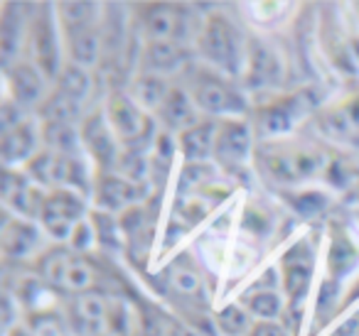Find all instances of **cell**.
Wrapping results in <instances>:
<instances>
[{"label":"cell","instance_id":"cell-3","mask_svg":"<svg viewBox=\"0 0 359 336\" xmlns=\"http://www.w3.org/2000/svg\"><path fill=\"white\" fill-rule=\"evenodd\" d=\"M192 101L200 111L212 115L222 113H241L246 108V101L226 79H222L217 71L200 69L192 76Z\"/></svg>","mask_w":359,"mask_h":336},{"label":"cell","instance_id":"cell-21","mask_svg":"<svg viewBox=\"0 0 359 336\" xmlns=\"http://www.w3.org/2000/svg\"><path fill=\"white\" fill-rule=\"evenodd\" d=\"M37 243H40V231H37L32 223L18 218V221H13L6 226V233H3V248H6L8 255L25 258L35 251Z\"/></svg>","mask_w":359,"mask_h":336},{"label":"cell","instance_id":"cell-1","mask_svg":"<svg viewBox=\"0 0 359 336\" xmlns=\"http://www.w3.org/2000/svg\"><path fill=\"white\" fill-rule=\"evenodd\" d=\"M197 47L215 69L226 71V74L239 71L241 57H244L241 35L224 15L215 13V15L207 18L200 35H197Z\"/></svg>","mask_w":359,"mask_h":336},{"label":"cell","instance_id":"cell-28","mask_svg":"<svg viewBox=\"0 0 359 336\" xmlns=\"http://www.w3.org/2000/svg\"><path fill=\"white\" fill-rule=\"evenodd\" d=\"M168 282L170 290H175L180 297H190V300L202 297V290H205L200 272L190 270V267H172L168 275Z\"/></svg>","mask_w":359,"mask_h":336},{"label":"cell","instance_id":"cell-35","mask_svg":"<svg viewBox=\"0 0 359 336\" xmlns=\"http://www.w3.org/2000/svg\"><path fill=\"white\" fill-rule=\"evenodd\" d=\"M91 238H94V233H91L89 223H84V221H81L79 226L74 228V233H72V238H69V243H72V251H74V253L86 251V248H89V243H91Z\"/></svg>","mask_w":359,"mask_h":336},{"label":"cell","instance_id":"cell-5","mask_svg":"<svg viewBox=\"0 0 359 336\" xmlns=\"http://www.w3.org/2000/svg\"><path fill=\"white\" fill-rule=\"evenodd\" d=\"M79 138L86 153L94 158V162L99 164L104 172H114L116 162L121 158V140L116 138L114 128H111L106 113H91L81 120Z\"/></svg>","mask_w":359,"mask_h":336},{"label":"cell","instance_id":"cell-16","mask_svg":"<svg viewBox=\"0 0 359 336\" xmlns=\"http://www.w3.org/2000/svg\"><path fill=\"white\" fill-rule=\"evenodd\" d=\"M74 316L76 324H81L86 329L89 336H99L106 331V316H109V304H106V297L99 295V292L89 290L76 295L74 304Z\"/></svg>","mask_w":359,"mask_h":336},{"label":"cell","instance_id":"cell-36","mask_svg":"<svg viewBox=\"0 0 359 336\" xmlns=\"http://www.w3.org/2000/svg\"><path fill=\"white\" fill-rule=\"evenodd\" d=\"M251 336H288V329L280 321H256Z\"/></svg>","mask_w":359,"mask_h":336},{"label":"cell","instance_id":"cell-33","mask_svg":"<svg viewBox=\"0 0 359 336\" xmlns=\"http://www.w3.org/2000/svg\"><path fill=\"white\" fill-rule=\"evenodd\" d=\"M261 128L264 133H280V130L288 128V115L283 108H269L261 115Z\"/></svg>","mask_w":359,"mask_h":336},{"label":"cell","instance_id":"cell-13","mask_svg":"<svg viewBox=\"0 0 359 336\" xmlns=\"http://www.w3.org/2000/svg\"><path fill=\"white\" fill-rule=\"evenodd\" d=\"M217 130L219 125L212 120H200L197 125L187 128L185 133H180V153L187 162H207L215 155L217 145Z\"/></svg>","mask_w":359,"mask_h":336},{"label":"cell","instance_id":"cell-26","mask_svg":"<svg viewBox=\"0 0 359 336\" xmlns=\"http://www.w3.org/2000/svg\"><path fill=\"white\" fill-rule=\"evenodd\" d=\"M42 138L47 143V150H52L57 155H74L76 145L81 143L79 133H74L72 125H60V123H45Z\"/></svg>","mask_w":359,"mask_h":336},{"label":"cell","instance_id":"cell-2","mask_svg":"<svg viewBox=\"0 0 359 336\" xmlns=\"http://www.w3.org/2000/svg\"><path fill=\"white\" fill-rule=\"evenodd\" d=\"M86 211L84 199L74 189H52L45 197L40 211V223L55 241L69 243L74 228L81 223Z\"/></svg>","mask_w":359,"mask_h":336},{"label":"cell","instance_id":"cell-14","mask_svg":"<svg viewBox=\"0 0 359 336\" xmlns=\"http://www.w3.org/2000/svg\"><path fill=\"white\" fill-rule=\"evenodd\" d=\"M197 106L192 101V96L185 89H170L168 99H165L163 108L158 111L160 120L168 125V130H177V133H185L187 128L197 125Z\"/></svg>","mask_w":359,"mask_h":336},{"label":"cell","instance_id":"cell-6","mask_svg":"<svg viewBox=\"0 0 359 336\" xmlns=\"http://www.w3.org/2000/svg\"><path fill=\"white\" fill-rule=\"evenodd\" d=\"M140 22L148 40H172L182 45L187 30V15L182 8L170 3H148L140 8Z\"/></svg>","mask_w":359,"mask_h":336},{"label":"cell","instance_id":"cell-22","mask_svg":"<svg viewBox=\"0 0 359 336\" xmlns=\"http://www.w3.org/2000/svg\"><path fill=\"white\" fill-rule=\"evenodd\" d=\"M81 104L74 101L72 96L62 94V91H52L45 101L40 104V115L45 123H60V125H72L79 118Z\"/></svg>","mask_w":359,"mask_h":336},{"label":"cell","instance_id":"cell-10","mask_svg":"<svg viewBox=\"0 0 359 336\" xmlns=\"http://www.w3.org/2000/svg\"><path fill=\"white\" fill-rule=\"evenodd\" d=\"M32 42H35V59L37 69L45 76L60 74V45H57V27L52 15H40L32 25Z\"/></svg>","mask_w":359,"mask_h":336},{"label":"cell","instance_id":"cell-15","mask_svg":"<svg viewBox=\"0 0 359 336\" xmlns=\"http://www.w3.org/2000/svg\"><path fill=\"white\" fill-rule=\"evenodd\" d=\"M313 277V255L305 246L290 248V253L283 258V285L290 297H303L310 287Z\"/></svg>","mask_w":359,"mask_h":336},{"label":"cell","instance_id":"cell-12","mask_svg":"<svg viewBox=\"0 0 359 336\" xmlns=\"http://www.w3.org/2000/svg\"><path fill=\"white\" fill-rule=\"evenodd\" d=\"M0 155L3 162L11 169L13 164H27L37 155V130L32 123H20L18 128L3 133V143H0Z\"/></svg>","mask_w":359,"mask_h":336},{"label":"cell","instance_id":"cell-19","mask_svg":"<svg viewBox=\"0 0 359 336\" xmlns=\"http://www.w3.org/2000/svg\"><path fill=\"white\" fill-rule=\"evenodd\" d=\"M15 6L3 8V18H0V52H3V62L6 69L13 66L22 42V13H13Z\"/></svg>","mask_w":359,"mask_h":336},{"label":"cell","instance_id":"cell-18","mask_svg":"<svg viewBox=\"0 0 359 336\" xmlns=\"http://www.w3.org/2000/svg\"><path fill=\"white\" fill-rule=\"evenodd\" d=\"M74 258H76V253L67 246L50 248V251L42 253L40 260H37V272H40L52 287H62V290H65L67 272H69V265Z\"/></svg>","mask_w":359,"mask_h":336},{"label":"cell","instance_id":"cell-38","mask_svg":"<svg viewBox=\"0 0 359 336\" xmlns=\"http://www.w3.org/2000/svg\"><path fill=\"white\" fill-rule=\"evenodd\" d=\"M99 336H121L118 331H111V329H106L104 334H99Z\"/></svg>","mask_w":359,"mask_h":336},{"label":"cell","instance_id":"cell-31","mask_svg":"<svg viewBox=\"0 0 359 336\" xmlns=\"http://www.w3.org/2000/svg\"><path fill=\"white\" fill-rule=\"evenodd\" d=\"M32 336H65V329H62V321L57 314L52 312H40V314L32 319Z\"/></svg>","mask_w":359,"mask_h":336},{"label":"cell","instance_id":"cell-27","mask_svg":"<svg viewBox=\"0 0 359 336\" xmlns=\"http://www.w3.org/2000/svg\"><path fill=\"white\" fill-rule=\"evenodd\" d=\"M278 81V62L273 59L266 47H256L251 55V69H249V84L251 86H269Z\"/></svg>","mask_w":359,"mask_h":336},{"label":"cell","instance_id":"cell-20","mask_svg":"<svg viewBox=\"0 0 359 336\" xmlns=\"http://www.w3.org/2000/svg\"><path fill=\"white\" fill-rule=\"evenodd\" d=\"M170 94V86L165 84L163 76H155V74H140L133 84V94L130 99L140 106V108L148 113V111H160Z\"/></svg>","mask_w":359,"mask_h":336},{"label":"cell","instance_id":"cell-30","mask_svg":"<svg viewBox=\"0 0 359 336\" xmlns=\"http://www.w3.org/2000/svg\"><path fill=\"white\" fill-rule=\"evenodd\" d=\"M62 18V27H74V25H91L94 22L96 6L94 3H62L57 6Z\"/></svg>","mask_w":359,"mask_h":336},{"label":"cell","instance_id":"cell-8","mask_svg":"<svg viewBox=\"0 0 359 336\" xmlns=\"http://www.w3.org/2000/svg\"><path fill=\"white\" fill-rule=\"evenodd\" d=\"M251 150V133L244 120H222L217 130L215 158L222 164H239L249 158Z\"/></svg>","mask_w":359,"mask_h":336},{"label":"cell","instance_id":"cell-4","mask_svg":"<svg viewBox=\"0 0 359 336\" xmlns=\"http://www.w3.org/2000/svg\"><path fill=\"white\" fill-rule=\"evenodd\" d=\"M104 113L121 145L130 150H135V145L150 133V115L128 94H118V91L111 94Z\"/></svg>","mask_w":359,"mask_h":336},{"label":"cell","instance_id":"cell-34","mask_svg":"<svg viewBox=\"0 0 359 336\" xmlns=\"http://www.w3.org/2000/svg\"><path fill=\"white\" fill-rule=\"evenodd\" d=\"M0 120H3V133H8V130L25 123V120H22V106L15 104L13 99H8L6 104H3V108H0Z\"/></svg>","mask_w":359,"mask_h":336},{"label":"cell","instance_id":"cell-9","mask_svg":"<svg viewBox=\"0 0 359 336\" xmlns=\"http://www.w3.org/2000/svg\"><path fill=\"white\" fill-rule=\"evenodd\" d=\"M187 59L185 47L172 40H148L143 50V74L165 76L182 69Z\"/></svg>","mask_w":359,"mask_h":336},{"label":"cell","instance_id":"cell-24","mask_svg":"<svg viewBox=\"0 0 359 336\" xmlns=\"http://www.w3.org/2000/svg\"><path fill=\"white\" fill-rule=\"evenodd\" d=\"M89 89H91V79H89V74H86L84 66L74 64V62L62 64L60 74H57V91L72 96V99L81 104V101L89 96Z\"/></svg>","mask_w":359,"mask_h":336},{"label":"cell","instance_id":"cell-17","mask_svg":"<svg viewBox=\"0 0 359 336\" xmlns=\"http://www.w3.org/2000/svg\"><path fill=\"white\" fill-rule=\"evenodd\" d=\"M65 45L69 62L79 66H91L99 57V35H96L94 25H74L65 27Z\"/></svg>","mask_w":359,"mask_h":336},{"label":"cell","instance_id":"cell-23","mask_svg":"<svg viewBox=\"0 0 359 336\" xmlns=\"http://www.w3.org/2000/svg\"><path fill=\"white\" fill-rule=\"evenodd\" d=\"M215 324L222 336H251L256 319L241 304H226L215 314Z\"/></svg>","mask_w":359,"mask_h":336},{"label":"cell","instance_id":"cell-32","mask_svg":"<svg viewBox=\"0 0 359 336\" xmlns=\"http://www.w3.org/2000/svg\"><path fill=\"white\" fill-rule=\"evenodd\" d=\"M212 177V169L207 167V162H187L185 169H182V187H190V189H197Z\"/></svg>","mask_w":359,"mask_h":336},{"label":"cell","instance_id":"cell-25","mask_svg":"<svg viewBox=\"0 0 359 336\" xmlns=\"http://www.w3.org/2000/svg\"><path fill=\"white\" fill-rule=\"evenodd\" d=\"M246 309L256 321H278L283 314V297L273 290H261L246 300Z\"/></svg>","mask_w":359,"mask_h":336},{"label":"cell","instance_id":"cell-29","mask_svg":"<svg viewBox=\"0 0 359 336\" xmlns=\"http://www.w3.org/2000/svg\"><path fill=\"white\" fill-rule=\"evenodd\" d=\"M91 285H94V267L81 255H76L69 265V272H67L65 290L74 292V295H81V292H89Z\"/></svg>","mask_w":359,"mask_h":336},{"label":"cell","instance_id":"cell-37","mask_svg":"<svg viewBox=\"0 0 359 336\" xmlns=\"http://www.w3.org/2000/svg\"><path fill=\"white\" fill-rule=\"evenodd\" d=\"M349 120L354 123V128H359V99H354L349 106Z\"/></svg>","mask_w":359,"mask_h":336},{"label":"cell","instance_id":"cell-7","mask_svg":"<svg viewBox=\"0 0 359 336\" xmlns=\"http://www.w3.org/2000/svg\"><path fill=\"white\" fill-rule=\"evenodd\" d=\"M8 89L11 99L20 106H35L47 99L45 96V74L35 64L27 62H15L8 66Z\"/></svg>","mask_w":359,"mask_h":336},{"label":"cell","instance_id":"cell-11","mask_svg":"<svg viewBox=\"0 0 359 336\" xmlns=\"http://www.w3.org/2000/svg\"><path fill=\"white\" fill-rule=\"evenodd\" d=\"M143 184L130 182L121 174L104 172L99 177V184H96V202L104 209H123L143 199Z\"/></svg>","mask_w":359,"mask_h":336}]
</instances>
